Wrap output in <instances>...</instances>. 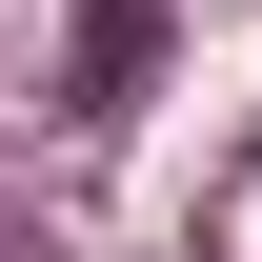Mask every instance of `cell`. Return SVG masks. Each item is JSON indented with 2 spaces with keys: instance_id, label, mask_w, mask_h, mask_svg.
Masks as SVG:
<instances>
[{
  "instance_id": "1",
  "label": "cell",
  "mask_w": 262,
  "mask_h": 262,
  "mask_svg": "<svg viewBox=\"0 0 262 262\" xmlns=\"http://www.w3.org/2000/svg\"><path fill=\"white\" fill-rule=\"evenodd\" d=\"M141 81H162V0H81V40H61V121H121Z\"/></svg>"
}]
</instances>
